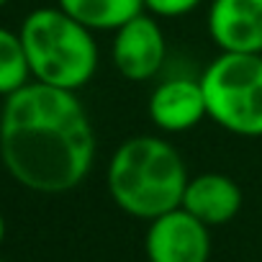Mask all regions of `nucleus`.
<instances>
[{"label":"nucleus","mask_w":262,"mask_h":262,"mask_svg":"<svg viewBox=\"0 0 262 262\" xmlns=\"http://www.w3.org/2000/svg\"><path fill=\"white\" fill-rule=\"evenodd\" d=\"M0 160L16 183L36 193L77 188L95 160V131L75 90L29 82L6 98Z\"/></svg>","instance_id":"f257e3e1"},{"label":"nucleus","mask_w":262,"mask_h":262,"mask_svg":"<svg viewBox=\"0 0 262 262\" xmlns=\"http://www.w3.org/2000/svg\"><path fill=\"white\" fill-rule=\"evenodd\" d=\"M108 193L134 219L152 221L183 203L188 167L183 155L162 137H131L108 162Z\"/></svg>","instance_id":"f03ea898"},{"label":"nucleus","mask_w":262,"mask_h":262,"mask_svg":"<svg viewBox=\"0 0 262 262\" xmlns=\"http://www.w3.org/2000/svg\"><path fill=\"white\" fill-rule=\"evenodd\" d=\"M21 41L36 82L80 90L98 70V44L93 31L62 8H39L26 16Z\"/></svg>","instance_id":"7ed1b4c3"},{"label":"nucleus","mask_w":262,"mask_h":262,"mask_svg":"<svg viewBox=\"0 0 262 262\" xmlns=\"http://www.w3.org/2000/svg\"><path fill=\"white\" fill-rule=\"evenodd\" d=\"M206 111L236 137H262V54L221 52L201 75Z\"/></svg>","instance_id":"20e7f679"},{"label":"nucleus","mask_w":262,"mask_h":262,"mask_svg":"<svg viewBox=\"0 0 262 262\" xmlns=\"http://www.w3.org/2000/svg\"><path fill=\"white\" fill-rule=\"evenodd\" d=\"M167 54L165 34L157 18L139 13L123 26L113 31V44H111V59L113 67L121 72V77L131 82H142L155 77L162 70Z\"/></svg>","instance_id":"39448f33"},{"label":"nucleus","mask_w":262,"mask_h":262,"mask_svg":"<svg viewBox=\"0 0 262 262\" xmlns=\"http://www.w3.org/2000/svg\"><path fill=\"white\" fill-rule=\"evenodd\" d=\"M144 249L149 262H208V226L178 206L149 221Z\"/></svg>","instance_id":"423d86ee"},{"label":"nucleus","mask_w":262,"mask_h":262,"mask_svg":"<svg viewBox=\"0 0 262 262\" xmlns=\"http://www.w3.org/2000/svg\"><path fill=\"white\" fill-rule=\"evenodd\" d=\"M208 34L221 52L262 54V0H213Z\"/></svg>","instance_id":"0eeeda50"},{"label":"nucleus","mask_w":262,"mask_h":262,"mask_svg":"<svg viewBox=\"0 0 262 262\" xmlns=\"http://www.w3.org/2000/svg\"><path fill=\"white\" fill-rule=\"evenodd\" d=\"M149 118L160 131L180 134L195 128L206 116V95L201 80L193 77H170L160 82L149 95Z\"/></svg>","instance_id":"6e6552de"},{"label":"nucleus","mask_w":262,"mask_h":262,"mask_svg":"<svg viewBox=\"0 0 262 262\" xmlns=\"http://www.w3.org/2000/svg\"><path fill=\"white\" fill-rule=\"evenodd\" d=\"M242 201V188L229 175L203 172L188 180L180 206L206 226H221L239 213Z\"/></svg>","instance_id":"1a4fd4ad"},{"label":"nucleus","mask_w":262,"mask_h":262,"mask_svg":"<svg viewBox=\"0 0 262 262\" xmlns=\"http://www.w3.org/2000/svg\"><path fill=\"white\" fill-rule=\"evenodd\" d=\"M59 8L90 31H116L144 13V0H59Z\"/></svg>","instance_id":"9d476101"},{"label":"nucleus","mask_w":262,"mask_h":262,"mask_svg":"<svg viewBox=\"0 0 262 262\" xmlns=\"http://www.w3.org/2000/svg\"><path fill=\"white\" fill-rule=\"evenodd\" d=\"M31 67L21 41V34L0 29V95H13L24 85H29Z\"/></svg>","instance_id":"9b49d317"},{"label":"nucleus","mask_w":262,"mask_h":262,"mask_svg":"<svg viewBox=\"0 0 262 262\" xmlns=\"http://www.w3.org/2000/svg\"><path fill=\"white\" fill-rule=\"evenodd\" d=\"M203 0H144V8L160 18H178L195 11Z\"/></svg>","instance_id":"f8f14e48"},{"label":"nucleus","mask_w":262,"mask_h":262,"mask_svg":"<svg viewBox=\"0 0 262 262\" xmlns=\"http://www.w3.org/2000/svg\"><path fill=\"white\" fill-rule=\"evenodd\" d=\"M3 236H6V221H3V213H0V244H3Z\"/></svg>","instance_id":"ddd939ff"},{"label":"nucleus","mask_w":262,"mask_h":262,"mask_svg":"<svg viewBox=\"0 0 262 262\" xmlns=\"http://www.w3.org/2000/svg\"><path fill=\"white\" fill-rule=\"evenodd\" d=\"M6 3H8V0H0V6H6Z\"/></svg>","instance_id":"4468645a"},{"label":"nucleus","mask_w":262,"mask_h":262,"mask_svg":"<svg viewBox=\"0 0 262 262\" xmlns=\"http://www.w3.org/2000/svg\"><path fill=\"white\" fill-rule=\"evenodd\" d=\"M0 262H3V259H0Z\"/></svg>","instance_id":"2eb2a0df"}]
</instances>
